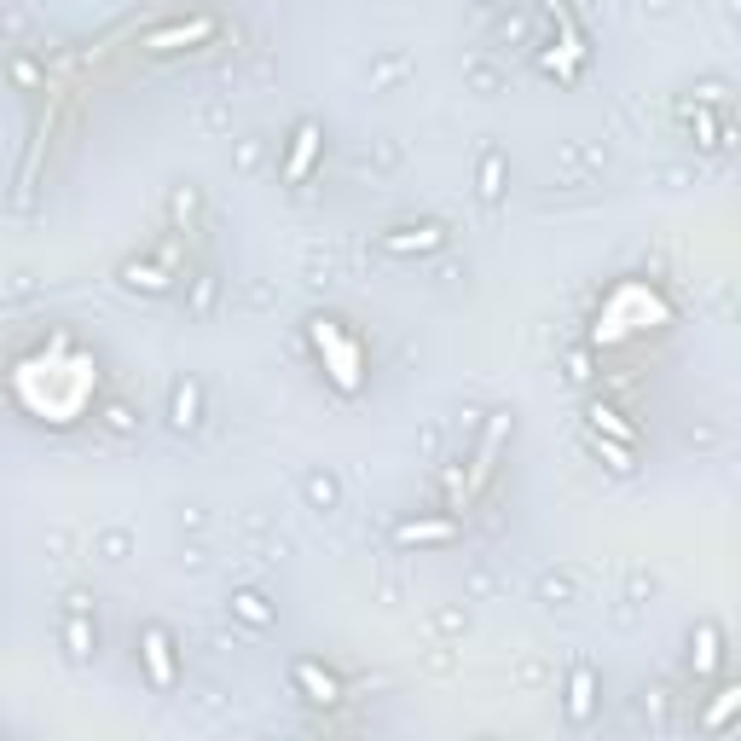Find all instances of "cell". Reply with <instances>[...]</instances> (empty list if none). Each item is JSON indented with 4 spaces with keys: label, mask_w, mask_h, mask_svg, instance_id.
Returning a JSON list of instances; mask_svg holds the SVG:
<instances>
[{
    "label": "cell",
    "mask_w": 741,
    "mask_h": 741,
    "mask_svg": "<svg viewBox=\"0 0 741 741\" xmlns=\"http://www.w3.org/2000/svg\"><path fill=\"white\" fill-rule=\"evenodd\" d=\"M313 342H330V359H336V388L354 394V388H359V354H354V342L336 336V319H313Z\"/></svg>",
    "instance_id": "6da1fadb"
},
{
    "label": "cell",
    "mask_w": 741,
    "mask_h": 741,
    "mask_svg": "<svg viewBox=\"0 0 741 741\" xmlns=\"http://www.w3.org/2000/svg\"><path fill=\"white\" fill-rule=\"evenodd\" d=\"M446 244V232L435 226V220H423V226H394L376 238V249H388V255H423V249H440Z\"/></svg>",
    "instance_id": "7a4b0ae2"
},
{
    "label": "cell",
    "mask_w": 741,
    "mask_h": 741,
    "mask_svg": "<svg viewBox=\"0 0 741 741\" xmlns=\"http://www.w3.org/2000/svg\"><path fill=\"white\" fill-rule=\"evenodd\" d=\"M290 677L307 689V701H313V706H336V701H342V684H336L330 672H319V660H295Z\"/></svg>",
    "instance_id": "3957f363"
},
{
    "label": "cell",
    "mask_w": 741,
    "mask_h": 741,
    "mask_svg": "<svg viewBox=\"0 0 741 741\" xmlns=\"http://www.w3.org/2000/svg\"><path fill=\"white\" fill-rule=\"evenodd\" d=\"M139 649H145V666H151V677L156 684H175V655H168V632L163 626H145V637H139Z\"/></svg>",
    "instance_id": "277c9868"
},
{
    "label": "cell",
    "mask_w": 741,
    "mask_h": 741,
    "mask_svg": "<svg viewBox=\"0 0 741 741\" xmlns=\"http://www.w3.org/2000/svg\"><path fill=\"white\" fill-rule=\"evenodd\" d=\"M197 406H203L197 383H175V394H168V423H175V429H192V423H197Z\"/></svg>",
    "instance_id": "5b68a950"
},
{
    "label": "cell",
    "mask_w": 741,
    "mask_h": 741,
    "mask_svg": "<svg viewBox=\"0 0 741 741\" xmlns=\"http://www.w3.org/2000/svg\"><path fill=\"white\" fill-rule=\"evenodd\" d=\"M313 151H319V128H313V122H302V128H295V145H290V163H284V175L302 180L307 163H313Z\"/></svg>",
    "instance_id": "8992f818"
},
{
    "label": "cell",
    "mask_w": 741,
    "mask_h": 741,
    "mask_svg": "<svg viewBox=\"0 0 741 741\" xmlns=\"http://www.w3.org/2000/svg\"><path fill=\"white\" fill-rule=\"evenodd\" d=\"M591 689H596L591 666H574V684H567V718H574V724L591 718Z\"/></svg>",
    "instance_id": "52a82bcc"
},
{
    "label": "cell",
    "mask_w": 741,
    "mask_h": 741,
    "mask_svg": "<svg viewBox=\"0 0 741 741\" xmlns=\"http://www.w3.org/2000/svg\"><path fill=\"white\" fill-rule=\"evenodd\" d=\"M232 614H238V620H249L255 632H266V626L278 620V614L266 608V596H261V591H238V596H232Z\"/></svg>",
    "instance_id": "ba28073f"
},
{
    "label": "cell",
    "mask_w": 741,
    "mask_h": 741,
    "mask_svg": "<svg viewBox=\"0 0 741 741\" xmlns=\"http://www.w3.org/2000/svg\"><path fill=\"white\" fill-rule=\"evenodd\" d=\"M209 29H215V24H203V18H197V24H185V29H156L145 46H151V53H168V46H180V41H203Z\"/></svg>",
    "instance_id": "9c48e42d"
},
{
    "label": "cell",
    "mask_w": 741,
    "mask_h": 741,
    "mask_svg": "<svg viewBox=\"0 0 741 741\" xmlns=\"http://www.w3.org/2000/svg\"><path fill=\"white\" fill-rule=\"evenodd\" d=\"M481 197H486V203L504 197V156H498V151L481 156Z\"/></svg>",
    "instance_id": "30bf717a"
},
{
    "label": "cell",
    "mask_w": 741,
    "mask_h": 741,
    "mask_svg": "<svg viewBox=\"0 0 741 741\" xmlns=\"http://www.w3.org/2000/svg\"><path fill=\"white\" fill-rule=\"evenodd\" d=\"M302 493H307L313 510H330V504H336V476H319V469H313V476L302 481Z\"/></svg>",
    "instance_id": "8fae6325"
},
{
    "label": "cell",
    "mask_w": 741,
    "mask_h": 741,
    "mask_svg": "<svg viewBox=\"0 0 741 741\" xmlns=\"http://www.w3.org/2000/svg\"><path fill=\"white\" fill-rule=\"evenodd\" d=\"M591 429H608V435H620V440H637V429L614 412V406H591Z\"/></svg>",
    "instance_id": "7c38bea8"
},
{
    "label": "cell",
    "mask_w": 741,
    "mask_h": 741,
    "mask_svg": "<svg viewBox=\"0 0 741 741\" xmlns=\"http://www.w3.org/2000/svg\"><path fill=\"white\" fill-rule=\"evenodd\" d=\"M446 533H452V522H423V527H417V522H406V527H400V539L412 545V539H446Z\"/></svg>",
    "instance_id": "4fadbf2b"
},
{
    "label": "cell",
    "mask_w": 741,
    "mask_h": 741,
    "mask_svg": "<svg viewBox=\"0 0 741 741\" xmlns=\"http://www.w3.org/2000/svg\"><path fill=\"white\" fill-rule=\"evenodd\" d=\"M596 452H603V458H608L614 469H632V464H626V452H620V446H603V440H596Z\"/></svg>",
    "instance_id": "5bb4252c"
}]
</instances>
